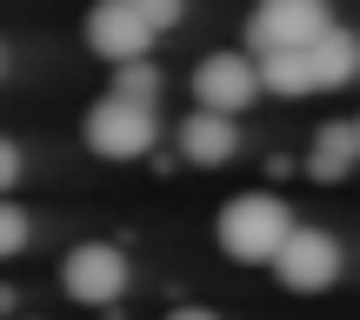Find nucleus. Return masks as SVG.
I'll list each match as a JSON object with an SVG mask.
<instances>
[{"mask_svg": "<svg viewBox=\"0 0 360 320\" xmlns=\"http://www.w3.org/2000/svg\"><path fill=\"white\" fill-rule=\"evenodd\" d=\"M294 233V214H287L281 193H233L220 207V247L233 260H274Z\"/></svg>", "mask_w": 360, "mask_h": 320, "instance_id": "nucleus-1", "label": "nucleus"}, {"mask_svg": "<svg viewBox=\"0 0 360 320\" xmlns=\"http://www.w3.org/2000/svg\"><path fill=\"white\" fill-rule=\"evenodd\" d=\"M327 0H254V13H247V47L260 53H300L314 47V40L327 34Z\"/></svg>", "mask_w": 360, "mask_h": 320, "instance_id": "nucleus-2", "label": "nucleus"}, {"mask_svg": "<svg viewBox=\"0 0 360 320\" xmlns=\"http://www.w3.org/2000/svg\"><path fill=\"white\" fill-rule=\"evenodd\" d=\"M154 141H160L154 107L120 101V94H107L101 107H87V147H94L101 160H141Z\"/></svg>", "mask_w": 360, "mask_h": 320, "instance_id": "nucleus-3", "label": "nucleus"}, {"mask_svg": "<svg viewBox=\"0 0 360 320\" xmlns=\"http://www.w3.org/2000/svg\"><path fill=\"white\" fill-rule=\"evenodd\" d=\"M274 281L287 287V294H321V287L340 281V241L321 227H294L287 233V247L274 254Z\"/></svg>", "mask_w": 360, "mask_h": 320, "instance_id": "nucleus-4", "label": "nucleus"}, {"mask_svg": "<svg viewBox=\"0 0 360 320\" xmlns=\"http://www.w3.org/2000/svg\"><path fill=\"white\" fill-rule=\"evenodd\" d=\"M60 287H67V300L107 307V300H120V287H127V254L107 247V241H80L74 254L60 260Z\"/></svg>", "mask_w": 360, "mask_h": 320, "instance_id": "nucleus-5", "label": "nucleus"}, {"mask_svg": "<svg viewBox=\"0 0 360 320\" xmlns=\"http://www.w3.org/2000/svg\"><path fill=\"white\" fill-rule=\"evenodd\" d=\"M254 94H260V60H247V53H207L193 67V101L207 114H240V107H254Z\"/></svg>", "mask_w": 360, "mask_h": 320, "instance_id": "nucleus-6", "label": "nucleus"}, {"mask_svg": "<svg viewBox=\"0 0 360 320\" xmlns=\"http://www.w3.org/2000/svg\"><path fill=\"white\" fill-rule=\"evenodd\" d=\"M87 47L101 53V60L127 67V60H147L154 27L134 13V0H94V13H87Z\"/></svg>", "mask_w": 360, "mask_h": 320, "instance_id": "nucleus-7", "label": "nucleus"}, {"mask_svg": "<svg viewBox=\"0 0 360 320\" xmlns=\"http://www.w3.org/2000/svg\"><path fill=\"white\" fill-rule=\"evenodd\" d=\"M180 154L193 167H220L240 154V134H233V114H207V107H193L187 120H180Z\"/></svg>", "mask_w": 360, "mask_h": 320, "instance_id": "nucleus-8", "label": "nucleus"}, {"mask_svg": "<svg viewBox=\"0 0 360 320\" xmlns=\"http://www.w3.org/2000/svg\"><path fill=\"white\" fill-rule=\"evenodd\" d=\"M360 160V120H327L314 134V154H307V174L314 180H347Z\"/></svg>", "mask_w": 360, "mask_h": 320, "instance_id": "nucleus-9", "label": "nucleus"}, {"mask_svg": "<svg viewBox=\"0 0 360 320\" xmlns=\"http://www.w3.org/2000/svg\"><path fill=\"white\" fill-rule=\"evenodd\" d=\"M307 67H314V87H347V80L360 74V34L327 27V34L307 47Z\"/></svg>", "mask_w": 360, "mask_h": 320, "instance_id": "nucleus-10", "label": "nucleus"}, {"mask_svg": "<svg viewBox=\"0 0 360 320\" xmlns=\"http://www.w3.org/2000/svg\"><path fill=\"white\" fill-rule=\"evenodd\" d=\"M260 87H274V94H314L307 47H300V53H260Z\"/></svg>", "mask_w": 360, "mask_h": 320, "instance_id": "nucleus-11", "label": "nucleus"}, {"mask_svg": "<svg viewBox=\"0 0 360 320\" xmlns=\"http://www.w3.org/2000/svg\"><path fill=\"white\" fill-rule=\"evenodd\" d=\"M107 94L154 107V101H160V67H154V60H127V67H114V87H107Z\"/></svg>", "mask_w": 360, "mask_h": 320, "instance_id": "nucleus-12", "label": "nucleus"}, {"mask_svg": "<svg viewBox=\"0 0 360 320\" xmlns=\"http://www.w3.org/2000/svg\"><path fill=\"white\" fill-rule=\"evenodd\" d=\"M27 233H34V220H27L20 207H7V200H0V260H13V254H20V247H27Z\"/></svg>", "mask_w": 360, "mask_h": 320, "instance_id": "nucleus-13", "label": "nucleus"}, {"mask_svg": "<svg viewBox=\"0 0 360 320\" xmlns=\"http://www.w3.org/2000/svg\"><path fill=\"white\" fill-rule=\"evenodd\" d=\"M134 13H141V20L160 34V27H174L180 13H187V0H134Z\"/></svg>", "mask_w": 360, "mask_h": 320, "instance_id": "nucleus-14", "label": "nucleus"}, {"mask_svg": "<svg viewBox=\"0 0 360 320\" xmlns=\"http://www.w3.org/2000/svg\"><path fill=\"white\" fill-rule=\"evenodd\" d=\"M13 180H20V147H13L7 134H0V193H7Z\"/></svg>", "mask_w": 360, "mask_h": 320, "instance_id": "nucleus-15", "label": "nucleus"}, {"mask_svg": "<svg viewBox=\"0 0 360 320\" xmlns=\"http://www.w3.org/2000/svg\"><path fill=\"white\" fill-rule=\"evenodd\" d=\"M167 320H220V314H214V307H174Z\"/></svg>", "mask_w": 360, "mask_h": 320, "instance_id": "nucleus-16", "label": "nucleus"}, {"mask_svg": "<svg viewBox=\"0 0 360 320\" xmlns=\"http://www.w3.org/2000/svg\"><path fill=\"white\" fill-rule=\"evenodd\" d=\"M7 307H13V294H7V287H0V314H7Z\"/></svg>", "mask_w": 360, "mask_h": 320, "instance_id": "nucleus-17", "label": "nucleus"}, {"mask_svg": "<svg viewBox=\"0 0 360 320\" xmlns=\"http://www.w3.org/2000/svg\"><path fill=\"white\" fill-rule=\"evenodd\" d=\"M0 67H7V53H0Z\"/></svg>", "mask_w": 360, "mask_h": 320, "instance_id": "nucleus-18", "label": "nucleus"}]
</instances>
